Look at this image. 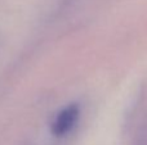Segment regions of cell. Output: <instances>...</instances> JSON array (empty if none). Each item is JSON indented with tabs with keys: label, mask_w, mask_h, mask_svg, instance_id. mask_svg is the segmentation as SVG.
<instances>
[{
	"label": "cell",
	"mask_w": 147,
	"mask_h": 145,
	"mask_svg": "<svg viewBox=\"0 0 147 145\" xmlns=\"http://www.w3.org/2000/svg\"><path fill=\"white\" fill-rule=\"evenodd\" d=\"M80 116V109L76 104H70L57 113L52 123V132L57 138L67 135L75 127Z\"/></svg>",
	"instance_id": "obj_1"
}]
</instances>
